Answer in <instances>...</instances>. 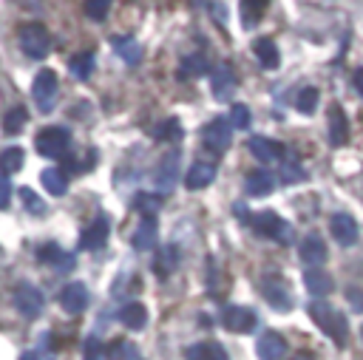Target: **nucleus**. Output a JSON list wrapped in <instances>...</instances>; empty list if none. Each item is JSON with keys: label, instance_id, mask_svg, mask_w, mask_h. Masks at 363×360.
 Listing matches in <instances>:
<instances>
[{"label": "nucleus", "instance_id": "48", "mask_svg": "<svg viewBox=\"0 0 363 360\" xmlns=\"http://www.w3.org/2000/svg\"><path fill=\"white\" fill-rule=\"evenodd\" d=\"M293 360H315V357H312V354H309V352H298V354H295V357H293Z\"/></svg>", "mask_w": 363, "mask_h": 360}, {"label": "nucleus", "instance_id": "33", "mask_svg": "<svg viewBox=\"0 0 363 360\" xmlns=\"http://www.w3.org/2000/svg\"><path fill=\"white\" fill-rule=\"evenodd\" d=\"M23 167V148H6L0 151V173L9 176V173H17Z\"/></svg>", "mask_w": 363, "mask_h": 360}, {"label": "nucleus", "instance_id": "7", "mask_svg": "<svg viewBox=\"0 0 363 360\" xmlns=\"http://www.w3.org/2000/svg\"><path fill=\"white\" fill-rule=\"evenodd\" d=\"M179 182V151H167L159 162H156V171H154V184L159 193H171Z\"/></svg>", "mask_w": 363, "mask_h": 360}, {"label": "nucleus", "instance_id": "15", "mask_svg": "<svg viewBox=\"0 0 363 360\" xmlns=\"http://www.w3.org/2000/svg\"><path fill=\"white\" fill-rule=\"evenodd\" d=\"M329 230H332V238L341 247H352L357 242V222L349 213H335L332 222H329Z\"/></svg>", "mask_w": 363, "mask_h": 360}, {"label": "nucleus", "instance_id": "4", "mask_svg": "<svg viewBox=\"0 0 363 360\" xmlns=\"http://www.w3.org/2000/svg\"><path fill=\"white\" fill-rule=\"evenodd\" d=\"M57 94H60V80L52 68H43L37 71V77L32 83V97H34V105L40 108V114H52L54 105H57Z\"/></svg>", "mask_w": 363, "mask_h": 360}, {"label": "nucleus", "instance_id": "44", "mask_svg": "<svg viewBox=\"0 0 363 360\" xmlns=\"http://www.w3.org/2000/svg\"><path fill=\"white\" fill-rule=\"evenodd\" d=\"M346 298H349V304H352L357 312H363V290H357V286H349V290H346Z\"/></svg>", "mask_w": 363, "mask_h": 360}, {"label": "nucleus", "instance_id": "32", "mask_svg": "<svg viewBox=\"0 0 363 360\" xmlns=\"http://www.w3.org/2000/svg\"><path fill=\"white\" fill-rule=\"evenodd\" d=\"M134 207L142 213V219H154V215L162 210V199L156 193H136L134 196Z\"/></svg>", "mask_w": 363, "mask_h": 360}, {"label": "nucleus", "instance_id": "26", "mask_svg": "<svg viewBox=\"0 0 363 360\" xmlns=\"http://www.w3.org/2000/svg\"><path fill=\"white\" fill-rule=\"evenodd\" d=\"M111 49L128 65H139V60H142V45L134 37H111Z\"/></svg>", "mask_w": 363, "mask_h": 360}, {"label": "nucleus", "instance_id": "18", "mask_svg": "<svg viewBox=\"0 0 363 360\" xmlns=\"http://www.w3.org/2000/svg\"><path fill=\"white\" fill-rule=\"evenodd\" d=\"M346 142H349V119L341 105H332L329 108V145L341 148Z\"/></svg>", "mask_w": 363, "mask_h": 360}, {"label": "nucleus", "instance_id": "35", "mask_svg": "<svg viewBox=\"0 0 363 360\" xmlns=\"http://www.w3.org/2000/svg\"><path fill=\"white\" fill-rule=\"evenodd\" d=\"M318 100H321V94H318V88H312V85H307V88H301L298 91V97H295V105H298V111L301 114H315V108H318Z\"/></svg>", "mask_w": 363, "mask_h": 360}, {"label": "nucleus", "instance_id": "36", "mask_svg": "<svg viewBox=\"0 0 363 360\" xmlns=\"http://www.w3.org/2000/svg\"><path fill=\"white\" fill-rule=\"evenodd\" d=\"M105 354L108 360H139V349L131 341H114Z\"/></svg>", "mask_w": 363, "mask_h": 360}, {"label": "nucleus", "instance_id": "37", "mask_svg": "<svg viewBox=\"0 0 363 360\" xmlns=\"http://www.w3.org/2000/svg\"><path fill=\"white\" fill-rule=\"evenodd\" d=\"M278 176H281V182H284V184H301V182H307V179H309L301 162H284Z\"/></svg>", "mask_w": 363, "mask_h": 360}, {"label": "nucleus", "instance_id": "49", "mask_svg": "<svg viewBox=\"0 0 363 360\" xmlns=\"http://www.w3.org/2000/svg\"><path fill=\"white\" fill-rule=\"evenodd\" d=\"M360 341H363V326H360Z\"/></svg>", "mask_w": 363, "mask_h": 360}, {"label": "nucleus", "instance_id": "20", "mask_svg": "<svg viewBox=\"0 0 363 360\" xmlns=\"http://www.w3.org/2000/svg\"><path fill=\"white\" fill-rule=\"evenodd\" d=\"M213 179H216V165L202 159V162H193L190 171L185 173V187H187V190H202V187H207Z\"/></svg>", "mask_w": 363, "mask_h": 360}, {"label": "nucleus", "instance_id": "28", "mask_svg": "<svg viewBox=\"0 0 363 360\" xmlns=\"http://www.w3.org/2000/svg\"><path fill=\"white\" fill-rule=\"evenodd\" d=\"M245 184H247V193H250V196H267V193H273L276 179H273V173H267V171H250Z\"/></svg>", "mask_w": 363, "mask_h": 360}, {"label": "nucleus", "instance_id": "21", "mask_svg": "<svg viewBox=\"0 0 363 360\" xmlns=\"http://www.w3.org/2000/svg\"><path fill=\"white\" fill-rule=\"evenodd\" d=\"M253 52H256V57H258L264 71H276L281 65V52H278V45H276L273 37H258L256 45H253Z\"/></svg>", "mask_w": 363, "mask_h": 360}, {"label": "nucleus", "instance_id": "12", "mask_svg": "<svg viewBox=\"0 0 363 360\" xmlns=\"http://www.w3.org/2000/svg\"><path fill=\"white\" fill-rule=\"evenodd\" d=\"M210 85H213V97L219 103H227L233 100V94L238 88V80H236V71L230 65H216L213 74H210Z\"/></svg>", "mask_w": 363, "mask_h": 360}, {"label": "nucleus", "instance_id": "41", "mask_svg": "<svg viewBox=\"0 0 363 360\" xmlns=\"http://www.w3.org/2000/svg\"><path fill=\"white\" fill-rule=\"evenodd\" d=\"M103 354H105V349H103V341L100 338H91L85 341V360H103Z\"/></svg>", "mask_w": 363, "mask_h": 360}, {"label": "nucleus", "instance_id": "45", "mask_svg": "<svg viewBox=\"0 0 363 360\" xmlns=\"http://www.w3.org/2000/svg\"><path fill=\"white\" fill-rule=\"evenodd\" d=\"M54 270H60V273H71V270H74V255L63 253V255H60V261L54 264Z\"/></svg>", "mask_w": 363, "mask_h": 360}, {"label": "nucleus", "instance_id": "46", "mask_svg": "<svg viewBox=\"0 0 363 360\" xmlns=\"http://www.w3.org/2000/svg\"><path fill=\"white\" fill-rule=\"evenodd\" d=\"M352 83H355V88H357V94L363 97V68H357L355 74H352Z\"/></svg>", "mask_w": 363, "mask_h": 360}, {"label": "nucleus", "instance_id": "22", "mask_svg": "<svg viewBox=\"0 0 363 360\" xmlns=\"http://www.w3.org/2000/svg\"><path fill=\"white\" fill-rule=\"evenodd\" d=\"M119 324H123L125 329L131 332H139L145 329V324H148V306L145 304H125L123 309H119Z\"/></svg>", "mask_w": 363, "mask_h": 360}, {"label": "nucleus", "instance_id": "19", "mask_svg": "<svg viewBox=\"0 0 363 360\" xmlns=\"http://www.w3.org/2000/svg\"><path fill=\"white\" fill-rule=\"evenodd\" d=\"M304 286H307V290H309V295L312 298H326L332 290H335V281H332V275L326 273V270H307L304 273Z\"/></svg>", "mask_w": 363, "mask_h": 360}, {"label": "nucleus", "instance_id": "1", "mask_svg": "<svg viewBox=\"0 0 363 360\" xmlns=\"http://www.w3.org/2000/svg\"><path fill=\"white\" fill-rule=\"evenodd\" d=\"M309 318L318 324V329L324 335H329V341L335 346H341V349L346 346V341H349V321H346L344 312H338L326 301H312L309 304Z\"/></svg>", "mask_w": 363, "mask_h": 360}, {"label": "nucleus", "instance_id": "11", "mask_svg": "<svg viewBox=\"0 0 363 360\" xmlns=\"http://www.w3.org/2000/svg\"><path fill=\"white\" fill-rule=\"evenodd\" d=\"M108 233H111V222H108V215H96V219L83 230L80 235V250H88V253H96V250H103L105 242H108Z\"/></svg>", "mask_w": 363, "mask_h": 360}, {"label": "nucleus", "instance_id": "16", "mask_svg": "<svg viewBox=\"0 0 363 360\" xmlns=\"http://www.w3.org/2000/svg\"><path fill=\"white\" fill-rule=\"evenodd\" d=\"M256 354L261 360H281L287 357V341H284V335L281 332H264L261 338L256 341Z\"/></svg>", "mask_w": 363, "mask_h": 360}, {"label": "nucleus", "instance_id": "14", "mask_svg": "<svg viewBox=\"0 0 363 360\" xmlns=\"http://www.w3.org/2000/svg\"><path fill=\"white\" fill-rule=\"evenodd\" d=\"M247 151L261 165H270V162L284 159V145H281V142H276V139H267V136H250L247 139Z\"/></svg>", "mask_w": 363, "mask_h": 360}, {"label": "nucleus", "instance_id": "43", "mask_svg": "<svg viewBox=\"0 0 363 360\" xmlns=\"http://www.w3.org/2000/svg\"><path fill=\"white\" fill-rule=\"evenodd\" d=\"M9 199H12V184L6 176H0V210L9 207Z\"/></svg>", "mask_w": 363, "mask_h": 360}, {"label": "nucleus", "instance_id": "24", "mask_svg": "<svg viewBox=\"0 0 363 360\" xmlns=\"http://www.w3.org/2000/svg\"><path fill=\"white\" fill-rule=\"evenodd\" d=\"M179 261H182V253L176 244H165L156 255V264H154V270L159 278H167V275H174V270L179 267Z\"/></svg>", "mask_w": 363, "mask_h": 360}, {"label": "nucleus", "instance_id": "3", "mask_svg": "<svg viewBox=\"0 0 363 360\" xmlns=\"http://www.w3.org/2000/svg\"><path fill=\"white\" fill-rule=\"evenodd\" d=\"M17 40H20L23 54L32 60H45L48 52H52V34H48L43 23H26V26H20Z\"/></svg>", "mask_w": 363, "mask_h": 360}, {"label": "nucleus", "instance_id": "2", "mask_svg": "<svg viewBox=\"0 0 363 360\" xmlns=\"http://www.w3.org/2000/svg\"><path fill=\"white\" fill-rule=\"evenodd\" d=\"M250 227L264 235V238H273V242H281V244H293L295 235H293V227H289L278 213L273 210H261V213H253L250 215Z\"/></svg>", "mask_w": 363, "mask_h": 360}, {"label": "nucleus", "instance_id": "17", "mask_svg": "<svg viewBox=\"0 0 363 360\" xmlns=\"http://www.w3.org/2000/svg\"><path fill=\"white\" fill-rule=\"evenodd\" d=\"M60 306L68 312V315H80V312H85V306H88V290H85V284L74 281V284L63 286Z\"/></svg>", "mask_w": 363, "mask_h": 360}, {"label": "nucleus", "instance_id": "34", "mask_svg": "<svg viewBox=\"0 0 363 360\" xmlns=\"http://www.w3.org/2000/svg\"><path fill=\"white\" fill-rule=\"evenodd\" d=\"M29 123V111L26 108H12L6 116H3V134H20Z\"/></svg>", "mask_w": 363, "mask_h": 360}, {"label": "nucleus", "instance_id": "8", "mask_svg": "<svg viewBox=\"0 0 363 360\" xmlns=\"http://www.w3.org/2000/svg\"><path fill=\"white\" fill-rule=\"evenodd\" d=\"M256 324H258V315H256V309H250V306H225L222 309V326L227 332L245 335V332H253Z\"/></svg>", "mask_w": 363, "mask_h": 360}, {"label": "nucleus", "instance_id": "27", "mask_svg": "<svg viewBox=\"0 0 363 360\" xmlns=\"http://www.w3.org/2000/svg\"><path fill=\"white\" fill-rule=\"evenodd\" d=\"M40 182L52 196H63L68 190V173L63 171V167H45V171L40 173Z\"/></svg>", "mask_w": 363, "mask_h": 360}, {"label": "nucleus", "instance_id": "9", "mask_svg": "<svg viewBox=\"0 0 363 360\" xmlns=\"http://www.w3.org/2000/svg\"><path fill=\"white\" fill-rule=\"evenodd\" d=\"M202 142H205V148L216 151V153H225L230 145H233V134H230V123L222 116H216L213 123L205 125L202 131Z\"/></svg>", "mask_w": 363, "mask_h": 360}, {"label": "nucleus", "instance_id": "10", "mask_svg": "<svg viewBox=\"0 0 363 360\" xmlns=\"http://www.w3.org/2000/svg\"><path fill=\"white\" fill-rule=\"evenodd\" d=\"M261 295L267 298V304H273V309L287 312L293 306V295H289V286L281 275H264L261 278Z\"/></svg>", "mask_w": 363, "mask_h": 360}, {"label": "nucleus", "instance_id": "25", "mask_svg": "<svg viewBox=\"0 0 363 360\" xmlns=\"http://www.w3.org/2000/svg\"><path fill=\"white\" fill-rule=\"evenodd\" d=\"M131 244H134V250H139V253L151 250V247L156 244V222H154V219H142V222L136 224L134 235H131Z\"/></svg>", "mask_w": 363, "mask_h": 360}, {"label": "nucleus", "instance_id": "39", "mask_svg": "<svg viewBox=\"0 0 363 360\" xmlns=\"http://www.w3.org/2000/svg\"><path fill=\"white\" fill-rule=\"evenodd\" d=\"M20 199H23V204H26L29 213H34V215H43L45 213V202L34 193L32 187H20Z\"/></svg>", "mask_w": 363, "mask_h": 360}, {"label": "nucleus", "instance_id": "5", "mask_svg": "<svg viewBox=\"0 0 363 360\" xmlns=\"http://www.w3.org/2000/svg\"><path fill=\"white\" fill-rule=\"evenodd\" d=\"M68 145H71V134L65 128H57V125L43 128L34 136V151L40 156H45V159H60V156H65Z\"/></svg>", "mask_w": 363, "mask_h": 360}, {"label": "nucleus", "instance_id": "23", "mask_svg": "<svg viewBox=\"0 0 363 360\" xmlns=\"http://www.w3.org/2000/svg\"><path fill=\"white\" fill-rule=\"evenodd\" d=\"M185 357L187 360H230L227 352L222 349V343H216V341H202V343L187 346Z\"/></svg>", "mask_w": 363, "mask_h": 360}, {"label": "nucleus", "instance_id": "29", "mask_svg": "<svg viewBox=\"0 0 363 360\" xmlns=\"http://www.w3.org/2000/svg\"><path fill=\"white\" fill-rule=\"evenodd\" d=\"M182 136H185V131L176 116H167L165 123H159L154 128V139H162V142H182Z\"/></svg>", "mask_w": 363, "mask_h": 360}, {"label": "nucleus", "instance_id": "40", "mask_svg": "<svg viewBox=\"0 0 363 360\" xmlns=\"http://www.w3.org/2000/svg\"><path fill=\"white\" fill-rule=\"evenodd\" d=\"M108 12H111V3H108V0H91V3H85V14H88L91 20H96V23H103V20L108 17Z\"/></svg>", "mask_w": 363, "mask_h": 360}, {"label": "nucleus", "instance_id": "42", "mask_svg": "<svg viewBox=\"0 0 363 360\" xmlns=\"http://www.w3.org/2000/svg\"><path fill=\"white\" fill-rule=\"evenodd\" d=\"M60 255H63V250H60L57 244H45V247H40V250H37V258H40V261H45V264H52V267L60 261Z\"/></svg>", "mask_w": 363, "mask_h": 360}, {"label": "nucleus", "instance_id": "6", "mask_svg": "<svg viewBox=\"0 0 363 360\" xmlns=\"http://www.w3.org/2000/svg\"><path fill=\"white\" fill-rule=\"evenodd\" d=\"M12 301H14V309L20 312L23 318H29V321L40 318V312L45 306V298H43V293L37 290L34 284H20L14 290V295H12Z\"/></svg>", "mask_w": 363, "mask_h": 360}, {"label": "nucleus", "instance_id": "31", "mask_svg": "<svg viewBox=\"0 0 363 360\" xmlns=\"http://www.w3.org/2000/svg\"><path fill=\"white\" fill-rule=\"evenodd\" d=\"M207 68H210V65H207V57L196 52V54H187V57L182 60L179 74H182V77H202Z\"/></svg>", "mask_w": 363, "mask_h": 360}, {"label": "nucleus", "instance_id": "38", "mask_svg": "<svg viewBox=\"0 0 363 360\" xmlns=\"http://www.w3.org/2000/svg\"><path fill=\"white\" fill-rule=\"evenodd\" d=\"M253 123V114L247 105H233L230 108V128H238V131H247Z\"/></svg>", "mask_w": 363, "mask_h": 360}, {"label": "nucleus", "instance_id": "13", "mask_svg": "<svg viewBox=\"0 0 363 360\" xmlns=\"http://www.w3.org/2000/svg\"><path fill=\"white\" fill-rule=\"evenodd\" d=\"M298 255H301V261H304V264H309L312 270H318L321 264L326 261L329 250H326L324 238H321L318 233H309V235H304V242L298 244Z\"/></svg>", "mask_w": 363, "mask_h": 360}, {"label": "nucleus", "instance_id": "30", "mask_svg": "<svg viewBox=\"0 0 363 360\" xmlns=\"http://www.w3.org/2000/svg\"><path fill=\"white\" fill-rule=\"evenodd\" d=\"M68 71L74 74L77 80H88L94 74V54L91 52H83V54H74L68 63Z\"/></svg>", "mask_w": 363, "mask_h": 360}, {"label": "nucleus", "instance_id": "47", "mask_svg": "<svg viewBox=\"0 0 363 360\" xmlns=\"http://www.w3.org/2000/svg\"><path fill=\"white\" fill-rule=\"evenodd\" d=\"M20 360H40V357H37V352H23Z\"/></svg>", "mask_w": 363, "mask_h": 360}]
</instances>
